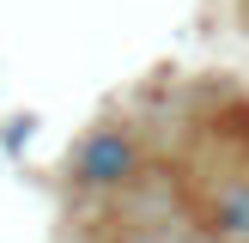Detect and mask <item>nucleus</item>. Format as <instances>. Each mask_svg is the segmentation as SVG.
<instances>
[{"mask_svg": "<svg viewBox=\"0 0 249 243\" xmlns=\"http://www.w3.org/2000/svg\"><path fill=\"white\" fill-rule=\"evenodd\" d=\"M128 170H134L128 134H97V140L79 152V176H85V182H122Z\"/></svg>", "mask_w": 249, "mask_h": 243, "instance_id": "nucleus-1", "label": "nucleus"}]
</instances>
